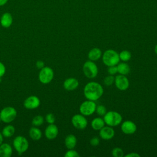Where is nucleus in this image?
Instances as JSON below:
<instances>
[{"instance_id":"obj_1","label":"nucleus","mask_w":157,"mask_h":157,"mask_svg":"<svg viewBox=\"0 0 157 157\" xmlns=\"http://www.w3.org/2000/svg\"><path fill=\"white\" fill-rule=\"evenodd\" d=\"M104 90L102 85L96 82H88L83 89L85 97L87 99L93 101L98 100L102 96Z\"/></svg>"},{"instance_id":"obj_2","label":"nucleus","mask_w":157,"mask_h":157,"mask_svg":"<svg viewBox=\"0 0 157 157\" xmlns=\"http://www.w3.org/2000/svg\"><path fill=\"white\" fill-rule=\"evenodd\" d=\"M120 60L119 54L112 49L107 50L102 55V61L108 67L117 65Z\"/></svg>"},{"instance_id":"obj_3","label":"nucleus","mask_w":157,"mask_h":157,"mask_svg":"<svg viewBox=\"0 0 157 157\" xmlns=\"http://www.w3.org/2000/svg\"><path fill=\"white\" fill-rule=\"evenodd\" d=\"M104 120L108 126L113 127L118 126L121 123L122 117L117 112L109 111L104 115Z\"/></svg>"},{"instance_id":"obj_4","label":"nucleus","mask_w":157,"mask_h":157,"mask_svg":"<svg viewBox=\"0 0 157 157\" xmlns=\"http://www.w3.org/2000/svg\"><path fill=\"white\" fill-rule=\"evenodd\" d=\"M83 72L84 75L88 78H93L97 76L98 68L97 65L93 61H86L83 66Z\"/></svg>"},{"instance_id":"obj_5","label":"nucleus","mask_w":157,"mask_h":157,"mask_svg":"<svg viewBox=\"0 0 157 157\" xmlns=\"http://www.w3.org/2000/svg\"><path fill=\"white\" fill-rule=\"evenodd\" d=\"M17 116V111L12 107H6L0 112V118L4 123H10L13 121Z\"/></svg>"},{"instance_id":"obj_6","label":"nucleus","mask_w":157,"mask_h":157,"mask_svg":"<svg viewBox=\"0 0 157 157\" xmlns=\"http://www.w3.org/2000/svg\"><path fill=\"white\" fill-rule=\"evenodd\" d=\"M96 109V104L93 101L87 100L83 102L79 107V111L83 115L89 116L92 115Z\"/></svg>"},{"instance_id":"obj_7","label":"nucleus","mask_w":157,"mask_h":157,"mask_svg":"<svg viewBox=\"0 0 157 157\" xmlns=\"http://www.w3.org/2000/svg\"><path fill=\"white\" fill-rule=\"evenodd\" d=\"M13 147L19 153H23L26 151L29 147V143L28 140L23 136H17L15 138L13 142Z\"/></svg>"},{"instance_id":"obj_8","label":"nucleus","mask_w":157,"mask_h":157,"mask_svg":"<svg viewBox=\"0 0 157 157\" xmlns=\"http://www.w3.org/2000/svg\"><path fill=\"white\" fill-rule=\"evenodd\" d=\"M54 72L51 67H44L39 72V79L41 83L47 84L52 80Z\"/></svg>"},{"instance_id":"obj_9","label":"nucleus","mask_w":157,"mask_h":157,"mask_svg":"<svg viewBox=\"0 0 157 157\" xmlns=\"http://www.w3.org/2000/svg\"><path fill=\"white\" fill-rule=\"evenodd\" d=\"M73 126L78 129H84L88 124L86 118L82 114H76L74 115L71 120Z\"/></svg>"},{"instance_id":"obj_10","label":"nucleus","mask_w":157,"mask_h":157,"mask_svg":"<svg viewBox=\"0 0 157 157\" xmlns=\"http://www.w3.org/2000/svg\"><path fill=\"white\" fill-rule=\"evenodd\" d=\"M115 84L116 87L121 90L124 91L127 90L129 86V82L124 75H118L115 78Z\"/></svg>"},{"instance_id":"obj_11","label":"nucleus","mask_w":157,"mask_h":157,"mask_svg":"<svg viewBox=\"0 0 157 157\" xmlns=\"http://www.w3.org/2000/svg\"><path fill=\"white\" fill-rule=\"evenodd\" d=\"M121 129L125 134H132L136 131L137 126L133 121L126 120L122 123Z\"/></svg>"},{"instance_id":"obj_12","label":"nucleus","mask_w":157,"mask_h":157,"mask_svg":"<svg viewBox=\"0 0 157 157\" xmlns=\"http://www.w3.org/2000/svg\"><path fill=\"white\" fill-rule=\"evenodd\" d=\"M40 105V100L36 96H31L24 101V106L28 109H34Z\"/></svg>"},{"instance_id":"obj_13","label":"nucleus","mask_w":157,"mask_h":157,"mask_svg":"<svg viewBox=\"0 0 157 157\" xmlns=\"http://www.w3.org/2000/svg\"><path fill=\"white\" fill-rule=\"evenodd\" d=\"M115 131L111 126H104L99 130V136L104 140H110L113 137Z\"/></svg>"},{"instance_id":"obj_14","label":"nucleus","mask_w":157,"mask_h":157,"mask_svg":"<svg viewBox=\"0 0 157 157\" xmlns=\"http://www.w3.org/2000/svg\"><path fill=\"white\" fill-rule=\"evenodd\" d=\"M58 134V127L53 124H50L45 129V135L48 139L52 140L56 137Z\"/></svg>"},{"instance_id":"obj_15","label":"nucleus","mask_w":157,"mask_h":157,"mask_svg":"<svg viewBox=\"0 0 157 157\" xmlns=\"http://www.w3.org/2000/svg\"><path fill=\"white\" fill-rule=\"evenodd\" d=\"M78 81L75 78H68L64 82L63 86L65 90L72 91L75 90L78 86Z\"/></svg>"},{"instance_id":"obj_16","label":"nucleus","mask_w":157,"mask_h":157,"mask_svg":"<svg viewBox=\"0 0 157 157\" xmlns=\"http://www.w3.org/2000/svg\"><path fill=\"white\" fill-rule=\"evenodd\" d=\"M13 22V18L9 12L4 13L0 19V23L2 27L7 28L11 26Z\"/></svg>"},{"instance_id":"obj_17","label":"nucleus","mask_w":157,"mask_h":157,"mask_svg":"<svg viewBox=\"0 0 157 157\" xmlns=\"http://www.w3.org/2000/svg\"><path fill=\"white\" fill-rule=\"evenodd\" d=\"M12 154V148L8 144H1L0 145V156L10 157Z\"/></svg>"},{"instance_id":"obj_18","label":"nucleus","mask_w":157,"mask_h":157,"mask_svg":"<svg viewBox=\"0 0 157 157\" xmlns=\"http://www.w3.org/2000/svg\"><path fill=\"white\" fill-rule=\"evenodd\" d=\"M102 56L101 50L97 47L93 48L90 50L88 54V58L90 60L94 61H98Z\"/></svg>"},{"instance_id":"obj_19","label":"nucleus","mask_w":157,"mask_h":157,"mask_svg":"<svg viewBox=\"0 0 157 157\" xmlns=\"http://www.w3.org/2000/svg\"><path fill=\"white\" fill-rule=\"evenodd\" d=\"M65 145L68 149H74L77 144L76 137L73 134H69L66 136L64 140Z\"/></svg>"},{"instance_id":"obj_20","label":"nucleus","mask_w":157,"mask_h":157,"mask_svg":"<svg viewBox=\"0 0 157 157\" xmlns=\"http://www.w3.org/2000/svg\"><path fill=\"white\" fill-rule=\"evenodd\" d=\"M105 125V122L104 119L98 117L94 118L91 121V127L93 129L96 131H99Z\"/></svg>"},{"instance_id":"obj_21","label":"nucleus","mask_w":157,"mask_h":157,"mask_svg":"<svg viewBox=\"0 0 157 157\" xmlns=\"http://www.w3.org/2000/svg\"><path fill=\"white\" fill-rule=\"evenodd\" d=\"M29 135L30 137L34 140H39L42 137L41 131L35 127H32L29 131Z\"/></svg>"},{"instance_id":"obj_22","label":"nucleus","mask_w":157,"mask_h":157,"mask_svg":"<svg viewBox=\"0 0 157 157\" xmlns=\"http://www.w3.org/2000/svg\"><path fill=\"white\" fill-rule=\"evenodd\" d=\"M118 72L121 75H127L130 71V67L129 65L125 63H118L117 66Z\"/></svg>"},{"instance_id":"obj_23","label":"nucleus","mask_w":157,"mask_h":157,"mask_svg":"<svg viewBox=\"0 0 157 157\" xmlns=\"http://www.w3.org/2000/svg\"><path fill=\"white\" fill-rule=\"evenodd\" d=\"M15 132V128L12 125H7L5 126L2 131V136L6 137H10L13 135Z\"/></svg>"},{"instance_id":"obj_24","label":"nucleus","mask_w":157,"mask_h":157,"mask_svg":"<svg viewBox=\"0 0 157 157\" xmlns=\"http://www.w3.org/2000/svg\"><path fill=\"white\" fill-rule=\"evenodd\" d=\"M120 59L123 61H128L131 58V54L130 52L128 50H123L119 53Z\"/></svg>"},{"instance_id":"obj_25","label":"nucleus","mask_w":157,"mask_h":157,"mask_svg":"<svg viewBox=\"0 0 157 157\" xmlns=\"http://www.w3.org/2000/svg\"><path fill=\"white\" fill-rule=\"evenodd\" d=\"M44 123V117L41 115H37L33 118L32 120L33 125L35 126H39L42 124Z\"/></svg>"},{"instance_id":"obj_26","label":"nucleus","mask_w":157,"mask_h":157,"mask_svg":"<svg viewBox=\"0 0 157 157\" xmlns=\"http://www.w3.org/2000/svg\"><path fill=\"white\" fill-rule=\"evenodd\" d=\"M112 155L114 157H123V151L121 148L119 147H115L112 150Z\"/></svg>"},{"instance_id":"obj_27","label":"nucleus","mask_w":157,"mask_h":157,"mask_svg":"<svg viewBox=\"0 0 157 157\" xmlns=\"http://www.w3.org/2000/svg\"><path fill=\"white\" fill-rule=\"evenodd\" d=\"M96 111L97 113L100 116H104L105 114V113L107 112L106 108L103 105H99L96 106Z\"/></svg>"},{"instance_id":"obj_28","label":"nucleus","mask_w":157,"mask_h":157,"mask_svg":"<svg viewBox=\"0 0 157 157\" xmlns=\"http://www.w3.org/2000/svg\"><path fill=\"white\" fill-rule=\"evenodd\" d=\"M114 82H115V77L112 75H109L107 76L106 77H105V78L104 80V83L106 86L112 85Z\"/></svg>"},{"instance_id":"obj_29","label":"nucleus","mask_w":157,"mask_h":157,"mask_svg":"<svg viewBox=\"0 0 157 157\" xmlns=\"http://www.w3.org/2000/svg\"><path fill=\"white\" fill-rule=\"evenodd\" d=\"M65 157H79L80 155L78 152L73 149H69V150L65 153Z\"/></svg>"},{"instance_id":"obj_30","label":"nucleus","mask_w":157,"mask_h":157,"mask_svg":"<svg viewBox=\"0 0 157 157\" xmlns=\"http://www.w3.org/2000/svg\"><path fill=\"white\" fill-rule=\"evenodd\" d=\"M45 120L49 124H53L55 121V117L54 116L53 114L50 113H48L46 117H45Z\"/></svg>"},{"instance_id":"obj_31","label":"nucleus","mask_w":157,"mask_h":157,"mask_svg":"<svg viewBox=\"0 0 157 157\" xmlns=\"http://www.w3.org/2000/svg\"><path fill=\"white\" fill-rule=\"evenodd\" d=\"M107 72H108V73L109 74V75H115V74H117V73L118 72L117 65H116V66H109Z\"/></svg>"},{"instance_id":"obj_32","label":"nucleus","mask_w":157,"mask_h":157,"mask_svg":"<svg viewBox=\"0 0 157 157\" xmlns=\"http://www.w3.org/2000/svg\"><path fill=\"white\" fill-rule=\"evenodd\" d=\"M99 142H100L99 139L98 137H93V138L91 139L90 143L92 146L96 147L99 144Z\"/></svg>"},{"instance_id":"obj_33","label":"nucleus","mask_w":157,"mask_h":157,"mask_svg":"<svg viewBox=\"0 0 157 157\" xmlns=\"http://www.w3.org/2000/svg\"><path fill=\"white\" fill-rule=\"evenodd\" d=\"M6 72V67L4 65L0 62V77L3 76Z\"/></svg>"},{"instance_id":"obj_34","label":"nucleus","mask_w":157,"mask_h":157,"mask_svg":"<svg viewBox=\"0 0 157 157\" xmlns=\"http://www.w3.org/2000/svg\"><path fill=\"white\" fill-rule=\"evenodd\" d=\"M36 66L38 69H42L44 67V63L42 61H40V60H39L36 62Z\"/></svg>"},{"instance_id":"obj_35","label":"nucleus","mask_w":157,"mask_h":157,"mask_svg":"<svg viewBox=\"0 0 157 157\" xmlns=\"http://www.w3.org/2000/svg\"><path fill=\"white\" fill-rule=\"evenodd\" d=\"M126 157H139L140 155L137 153H134V152H132L130 153L129 154H127L125 155Z\"/></svg>"},{"instance_id":"obj_36","label":"nucleus","mask_w":157,"mask_h":157,"mask_svg":"<svg viewBox=\"0 0 157 157\" xmlns=\"http://www.w3.org/2000/svg\"><path fill=\"white\" fill-rule=\"evenodd\" d=\"M9 0H0V6H4Z\"/></svg>"},{"instance_id":"obj_37","label":"nucleus","mask_w":157,"mask_h":157,"mask_svg":"<svg viewBox=\"0 0 157 157\" xmlns=\"http://www.w3.org/2000/svg\"><path fill=\"white\" fill-rule=\"evenodd\" d=\"M3 141V137H2V135L0 133V145L2 144Z\"/></svg>"},{"instance_id":"obj_38","label":"nucleus","mask_w":157,"mask_h":157,"mask_svg":"<svg viewBox=\"0 0 157 157\" xmlns=\"http://www.w3.org/2000/svg\"><path fill=\"white\" fill-rule=\"evenodd\" d=\"M155 52L156 54L157 55V45H156L155 47Z\"/></svg>"},{"instance_id":"obj_39","label":"nucleus","mask_w":157,"mask_h":157,"mask_svg":"<svg viewBox=\"0 0 157 157\" xmlns=\"http://www.w3.org/2000/svg\"><path fill=\"white\" fill-rule=\"evenodd\" d=\"M1 82V77H0V82Z\"/></svg>"},{"instance_id":"obj_40","label":"nucleus","mask_w":157,"mask_h":157,"mask_svg":"<svg viewBox=\"0 0 157 157\" xmlns=\"http://www.w3.org/2000/svg\"><path fill=\"white\" fill-rule=\"evenodd\" d=\"M1 118H0V122H1Z\"/></svg>"}]
</instances>
